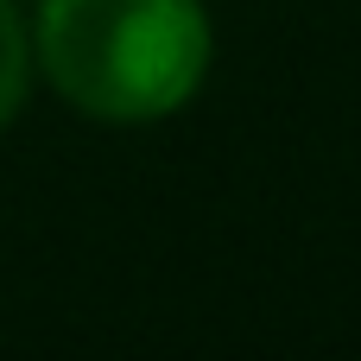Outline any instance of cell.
<instances>
[{
    "label": "cell",
    "instance_id": "6da1fadb",
    "mask_svg": "<svg viewBox=\"0 0 361 361\" xmlns=\"http://www.w3.org/2000/svg\"><path fill=\"white\" fill-rule=\"evenodd\" d=\"M38 63L95 121H165L209 70V19L197 0H44Z\"/></svg>",
    "mask_w": 361,
    "mask_h": 361
},
{
    "label": "cell",
    "instance_id": "7a4b0ae2",
    "mask_svg": "<svg viewBox=\"0 0 361 361\" xmlns=\"http://www.w3.org/2000/svg\"><path fill=\"white\" fill-rule=\"evenodd\" d=\"M25 82H32V51H25V25L13 13V0H0V127L25 108Z\"/></svg>",
    "mask_w": 361,
    "mask_h": 361
}]
</instances>
